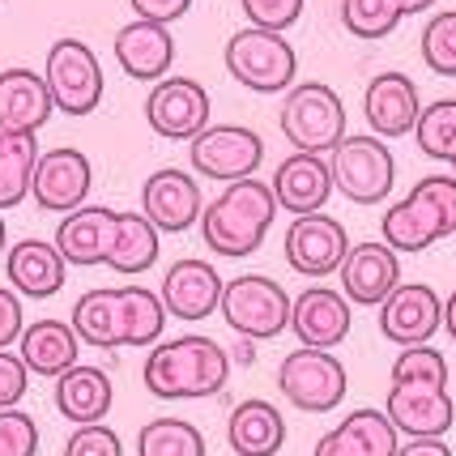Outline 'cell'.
Returning <instances> with one entry per match:
<instances>
[{"instance_id":"cell-1","label":"cell","mask_w":456,"mask_h":456,"mask_svg":"<svg viewBox=\"0 0 456 456\" xmlns=\"http://www.w3.org/2000/svg\"><path fill=\"white\" fill-rule=\"evenodd\" d=\"M73 333L81 346L119 350V346H159L167 329V307L145 286H99L73 303Z\"/></svg>"},{"instance_id":"cell-2","label":"cell","mask_w":456,"mask_h":456,"mask_svg":"<svg viewBox=\"0 0 456 456\" xmlns=\"http://www.w3.org/2000/svg\"><path fill=\"white\" fill-rule=\"evenodd\" d=\"M226 379H231V354L214 338H200V333L159 341L145 354V367H141L145 393L159 401L218 397L226 388Z\"/></svg>"},{"instance_id":"cell-3","label":"cell","mask_w":456,"mask_h":456,"mask_svg":"<svg viewBox=\"0 0 456 456\" xmlns=\"http://www.w3.org/2000/svg\"><path fill=\"white\" fill-rule=\"evenodd\" d=\"M278 218V197L265 179H239V183H226L218 197L205 205L200 214V239L214 256L226 260H243L252 256L269 226Z\"/></svg>"},{"instance_id":"cell-4","label":"cell","mask_w":456,"mask_h":456,"mask_svg":"<svg viewBox=\"0 0 456 456\" xmlns=\"http://www.w3.org/2000/svg\"><path fill=\"white\" fill-rule=\"evenodd\" d=\"M384 243L405 252H427L431 243L456 235V175H427L410 188V197L393 200L379 218Z\"/></svg>"},{"instance_id":"cell-5","label":"cell","mask_w":456,"mask_h":456,"mask_svg":"<svg viewBox=\"0 0 456 456\" xmlns=\"http://www.w3.org/2000/svg\"><path fill=\"white\" fill-rule=\"evenodd\" d=\"M281 137L295 145V154H333L346 133V102L333 86L324 81H295L281 99L278 111Z\"/></svg>"},{"instance_id":"cell-6","label":"cell","mask_w":456,"mask_h":456,"mask_svg":"<svg viewBox=\"0 0 456 456\" xmlns=\"http://www.w3.org/2000/svg\"><path fill=\"white\" fill-rule=\"evenodd\" d=\"M222 60H226V73L239 86L256 90V94H286L298 73V56H295V47H290V39L273 35V30H256V26L235 30L226 39Z\"/></svg>"},{"instance_id":"cell-7","label":"cell","mask_w":456,"mask_h":456,"mask_svg":"<svg viewBox=\"0 0 456 456\" xmlns=\"http://www.w3.org/2000/svg\"><path fill=\"white\" fill-rule=\"evenodd\" d=\"M290 303L286 286L265 273H239L222 290V320L243 341H273L290 329Z\"/></svg>"},{"instance_id":"cell-8","label":"cell","mask_w":456,"mask_h":456,"mask_svg":"<svg viewBox=\"0 0 456 456\" xmlns=\"http://www.w3.org/2000/svg\"><path fill=\"white\" fill-rule=\"evenodd\" d=\"M329 171H333V188L354 205H379L393 197V183H397V159L388 141L371 133H350L329 154Z\"/></svg>"},{"instance_id":"cell-9","label":"cell","mask_w":456,"mask_h":456,"mask_svg":"<svg viewBox=\"0 0 456 456\" xmlns=\"http://www.w3.org/2000/svg\"><path fill=\"white\" fill-rule=\"evenodd\" d=\"M350 376L333 350H307L298 346L278 362V393L303 414H329L346 401Z\"/></svg>"},{"instance_id":"cell-10","label":"cell","mask_w":456,"mask_h":456,"mask_svg":"<svg viewBox=\"0 0 456 456\" xmlns=\"http://www.w3.org/2000/svg\"><path fill=\"white\" fill-rule=\"evenodd\" d=\"M43 81L64 116H90L102 102V64L81 39H56L43 60Z\"/></svg>"},{"instance_id":"cell-11","label":"cell","mask_w":456,"mask_h":456,"mask_svg":"<svg viewBox=\"0 0 456 456\" xmlns=\"http://www.w3.org/2000/svg\"><path fill=\"white\" fill-rule=\"evenodd\" d=\"M188 162L197 175L218 183L256 179V167L265 162V141L243 124H209L200 137L188 141Z\"/></svg>"},{"instance_id":"cell-12","label":"cell","mask_w":456,"mask_h":456,"mask_svg":"<svg viewBox=\"0 0 456 456\" xmlns=\"http://www.w3.org/2000/svg\"><path fill=\"white\" fill-rule=\"evenodd\" d=\"M350 235L333 214H307V218H295L286 226V265L303 273V278H329V273H341V265L350 256Z\"/></svg>"},{"instance_id":"cell-13","label":"cell","mask_w":456,"mask_h":456,"mask_svg":"<svg viewBox=\"0 0 456 456\" xmlns=\"http://www.w3.org/2000/svg\"><path fill=\"white\" fill-rule=\"evenodd\" d=\"M145 124L167 141H192L209 128V94L197 77H162L145 94Z\"/></svg>"},{"instance_id":"cell-14","label":"cell","mask_w":456,"mask_h":456,"mask_svg":"<svg viewBox=\"0 0 456 456\" xmlns=\"http://www.w3.org/2000/svg\"><path fill=\"white\" fill-rule=\"evenodd\" d=\"M90 188H94V167L81 150L60 145V150L39 154V167H35V179H30V197H35L39 209L69 218L90 200Z\"/></svg>"},{"instance_id":"cell-15","label":"cell","mask_w":456,"mask_h":456,"mask_svg":"<svg viewBox=\"0 0 456 456\" xmlns=\"http://www.w3.org/2000/svg\"><path fill=\"white\" fill-rule=\"evenodd\" d=\"M384 414L405 439H444L456 422V405L448 397V384H414L401 379L388 388Z\"/></svg>"},{"instance_id":"cell-16","label":"cell","mask_w":456,"mask_h":456,"mask_svg":"<svg viewBox=\"0 0 456 456\" xmlns=\"http://www.w3.org/2000/svg\"><path fill=\"white\" fill-rule=\"evenodd\" d=\"M141 214L150 218V226L159 235H183L200 226L205 200H200L197 175L179 171V167H162L141 183Z\"/></svg>"},{"instance_id":"cell-17","label":"cell","mask_w":456,"mask_h":456,"mask_svg":"<svg viewBox=\"0 0 456 456\" xmlns=\"http://www.w3.org/2000/svg\"><path fill=\"white\" fill-rule=\"evenodd\" d=\"M444 329V298L427 281H401L393 295L379 303V333L410 350V346H431Z\"/></svg>"},{"instance_id":"cell-18","label":"cell","mask_w":456,"mask_h":456,"mask_svg":"<svg viewBox=\"0 0 456 456\" xmlns=\"http://www.w3.org/2000/svg\"><path fill=\"white\" fill-rule=\"evenodd\" d=\"M222 290H226V281H222V273L209 260L183 256L162 273L159 298L167 307V316L183 320V324H197V320H209L222 307Z\"/></svg>"},{"instance_id":"cell-19","label":"cell","mask_w":456,"mask_h":456,"mask_svg":"<svg viewBox=\"0 0 456 456\" xmlns=\"http://www.w3.org/2000/svg\"><path fill=\"white\" fill-rule=\"evenodd\" d=\"M418 116H422V99H418V86L405 73L388 69V73H376L362 90V119L371 128V137L393 141V137H410L418 128Z\"/></svg>"},{"instance_id":"cell-20","label":"cell","mask_w":456,"mask_h":456,"mask_svg":"<svg viewBox=\"0 0 456 456\" xmlns=\"http://www.w3.org/2000/svg\"><path fill=\"white\" fill-rule=\"evenodd\" d=\"M350 298L333 290V286H307L303 295L290 303V333L298 338V346L307 350H333L350 338Z\"/></svg>"},{"instance_id":"cell-21","label":"cell","mask_w":456,"mask_h":456,"mask_svg":"<svg viewBox=\"0 0 456 456\" xmlns=\"http://www.w3.org/2000/svg\"><path fill=\"white\" fill-rule=\"evenodd\" d=\"M401 286V256L379 239V243H354L341 265V295L350 307H379L384 298Z\"/></svg>"},{"instance_id":"cell-22","label":"cell","mask_w":456,"mask_h":456,"mask_svg":"<svg viewBox=\"0 0 456 456\" xmlns=\"http://www.w3.org/2000/svg\"><path fill=\"white\" fill-rule=\"evenodd\" d=\"M269 188H273V197H278V209L295 214V218L324 214L329 197L338 192V188H333L329 159H320V154H290V159H281Z\"/></svg>"},{"instance_id":"cell-23","label":"cell","mask_w":456,"mask_h":456,"mask_svg":"<svg viewBox=\"0 0 456 456\" xmlns=\"http://www.w3.org/2000/svg\"><path fill=\"white\" fill-rule=\"evenodd\" d=\"M4 278H9V290H18L21 298H52L64 290L69 265L56 252V243H47V239H18L4 252Z\"/></svg>"},{"instance_id":"cell-24","label":"cell","mask_w":456,"mask_h":456,"mask_svg":"<svg viewBox=\"0 0 456 456\" xmlns=\"http://www.w3.org/2000/svg\"><path fill=\"white\" fill-rule=\"evenodd\" d=\"M116 214L119 209H107V205H81L77 214L60 218L52 243L64 256V265H77V269L107 265L111 239H116Z\"/></svg>"},{"instance_id":"cell-25","label":"cell","mask_w":456,"mask_h":456,"mask_svg":"<svg viewBox=\"0 0 456 456\" xmlns=\"http://www.w3.org/2000/svg\"><path fill=\"white\" fill-rule=\"evenodd\" d=\"M397 427L384 410H354L316 439L312 456H397Z\"/></svg>"},{"instance_id":"cell-26","label":"cell","mask_w":456,"mask_h":456,"mask_svg":"<svg viewBox=\"0 0 456 456\" xmlns=\"http://www.w3.org/2000/svg\"><path fill=\"white\" fill-rule=\"evenodd\" d=\"M116 60L124 64V73L137 81H154L159 86L171 64H175V39H171V26L159 21H141L133 18L128 26L116 30Z\"/></svg>"},{"instance_id":"cell-27","label":"cell","mask_w":456,"mask_h":456,"mask_svg":"<svg viewBox=\"0 0 456 456\" xmlns=\"http://www.w3.org/2000/svg\"><path fill=\"white\" fill-rule=\"evenodd\" d=\"M77 354H81V338L73 333L69 320H35L26 324V333L18 341V358L26 362L30 376H47V379H60L64 371L77 367Z\"/></svg>"},{"instance_id":"cell-28","label":"cell","mask_w":456,"mask_h":456,"mask_svg":"<svg viewBox=\"0 0 456 456\" xmlns=\"http://www.w3.org/2000/svg\"><path fill=\"white\" fill-rule=\"evenodd\" d=\"M52 111H56V102H52L43 73H35V69H4L0 73V128L39 133L52 119Z\"/></svg>"},{"instance_id":"cell-29","label":"cell","mask_w":456,"mask_h":456,"mask_svg":"<svg viewBox=\"0 0 456 456\" xmlns=\"http://www.w3.org/2000/svg\"><path fill=\"white\" fill-rule=\"evenodd\" d=\"M226 444L235 456H278L286 444V418L265 397L239 401L226 418Z\"/></svg>"},{"instance_id":"cell-30","label":"cell","mask_w":456,"mask_h":456,"mask_svg":"<svg viewBox=\"0 0 456 456\" xmlns=\"http://www.w3.org/2000/svg\"><path fill=\"white\" fill-rule=\"evenodd\" d=\"M111 401H116V388H111V376L102 367L77 362L73 371H64L56 379V410L73 427H99L102 418L111 414Z\"/></svg>"},{"instance_id":"cell-31","label":"cell","mask_w":456,"mask_h":456,"mask_svg":"<svg viewBox=\"0 0 456 456\" xmlns=\"http://www.w3.org/2000/svg\"><path fill=\"white\" fill-rule=\"evenodd\" d=\"M162 235L150 226L141 209H119L116 214V239L107 252V269H116L119 278H141L145 269L159 265Z\"/></svg>"},{"instance_id":"cell-32","label":"cell","mask_w":456,"mask_h":456,"mask_svg":"<svg viewBox=\"0 0 456 456\" xmlns=\"http://www.w3.org/2000/svg\"><path fill=\"white\" fill-rule=\"evenodd\" d=\"M35 167H39V133L0 128V214L18 209L30 197Z\"/></svg>"},{"instance_id":"cell-33","label":"cell","mask_w":456,"mask_h":456,"mask_svg":"<svg viewBox=\"0 0 456 456\" xmlns=\"http://www.w3.org/2000/svg\"><path fill=\"white\" fill-rule=\"evenodd\" d=\"M137 456H209L205 436L188 418H150L137 431Z\"/></svg>"},{"instance_id":"cell-34","label":"cell","mask_w":456,"mask_h":456,"mask_svg":"<svg viewBox=\"0 0 456 456\" xmlns=\"http://www.w3.org/2000/svg\"><path fill=\"white\" fill-rule=\"evenodd\" d=\"M418 150L436 162H452L456 154V99H436L422 107L414 128Z\"/></svg>"},{"instance_id":"cell-35","label":"cell","mask_w":456,"mask_h":456,"mask_svg":"<svg viewBox=\"0 0 456 456\" xmlns=\"http://www.w3.org/2000/svg\"><path fill=\"white\" fill-rule=\"evenodd\" d=\"M405 18L401 0H341V26L354 39H384Z\"/></svg>"},{"instance_id":"cell-36","label":"cell","mask_w":456,"mask_h":456,"mask_svg":"<svg viewBox=\"0 0 456 456\" xmlns=\"http://www.w3.org/2000/svg\"><path fill=\"white\" fill-rule=\"evenodd\" d=\"M422 60L439 77H456V9H444L422 26Z\"/></svg>"},{"instance_id":"cell-37","label":"cell","mask_w":456,"mask_h":456,"mask_svg":"<svg viewBox=\"0 0 456 456\" xmlns=\"http://www.w3.org/2000/svg\"><path fill=\"white\" fill-rule=\"evenodd\" d=\"M414 379V384H448V358L436 346H410L393 362V384Z\"/></svg>"},{"instance_id":"cell-38","label":"cell","mask_w":456,"mask_h":456,"mask_svg":"<svg viewBox=\"0 0 456 456\" xmlns=\"http://www.w3.org/2000/svg\"><path fill=\"white\" fill-rule=\"evenodd\" d=\"M239 9H243V18L248 26H256V30H290L298 18H303V0H239Z\"/></svg>"},{"instance_id":"cell-39","label":"cell","mask_w":456,"mask_h":456,"mask_svg":"<svg viewBox=\"0 0 456 456\" xmlns=\"http://www.w3.org/2000/svg\"><path fill=\"white\" fill-rule=\"evenodd\" d=\"M39 452V427L21 410L0 414V456H35Z\"/></svg>"},{"instance_id":"cell-40","label":"cell","mask_w":456,"mask_h":456,"mask_svg":"<svg viewBox=\"0 0 456 456\" xmlns=\"http://www.w3.org/2000/svg\"><path fill=\"white\" fill-rule=\"evenodd\" d=\"M64 456H124V444H119V436L107 422H99V427H77V431L69 436V444H64Z\"/></svg>"},{"instance_id":"cell-41","label":"cell","mask_w":456,"mask_h":456,"mask_svg":"<svg viewBox=\"0 0 456 456\" xmlns=\"http://www.w3.org/2000/svg\"><path fill=\"white\" fill-rule=\"evenodd\" d=\"M26 384H30V371L13 350H0V414L4 410H18V401L26 397Z\"/></svg>"},{"instance_id":"cell-42","label":"cell","mask_w":456,"mask_h":456,"mask_svg":"<svg viewBox=\"0 0 456 456\" xmlns=\"http://www.w3.org/2000/svg\"><path fill=\"white\" fill-rule=\"evenodd\" d=\"M21 333H26V316H21V295L0 286V350L18 346Z\"/></svg>"},{"instance_id":"cell-43","label":"cell","mask_w":456,"mask_h":456,"mask_svg":"<svg viewBox=\"0 0 456 456\" xmlns=\"http://www.w3.org/2000/svg\"><path fill=\"white\" fill-rule=\"evenodd\" d=\"M128 4L141 21H159V26H171L192 9V0H128Z\"/></svg>"},{"instance_id":"cell-44","label":"cell","mask_w":456,"mask_h":456,"mask_svg":"<svg viewBox=\"0 0 456 456\" xmlns=\"http://www.w3.org/2000/svg\"><path fill=\"white\" fill-rule=\"evenodd\" d=\"M397 456H452V448L444 439H405Z\"/></svg>"},{"instance_id":"cell-45","label":"cell","mask_w":456,"mask_h":456,"mask_svg":"<svg viewBox=\"0 0 456 456\" xmlns=\"http://www.w3.org/2000/svg\"><path fill=\"white\" fill-rule=\"evenodd\" d=\"M444 333L456 341V290L444 298Z\"/></svg>"},{"instance_id":"cell-46","label":"cell","mask_w":456,"mask_h":456,"mask_svg":"<svg viewBox=\"0 0 456 456\" xmlns=\"http://www.w3.org/2000/svg\"><path fill=\"white\" fill-rule=\"evenodd\" d=\"M431 4H436V0H401V9H405V18H410V13H427Z\"/></svg>"},{"instance_id":"cell-47","label":"cell","mask_w":456,"mask_h":456,"mask_svg":"<svg viewBox=\"0 0 456 456\" xmlns=\"http://www.w3.org/2000/svg\"><path fill=\"white\" fill-rule=\"evenodd\" d=\"M9 252V226H4V218H0V256Z\"/></svg>"},{"instance_id":"cell-48","label":"cell","mask_w":456,"mask_h":456,"mask_svg":"<svg viewBox=\"0 0 456 456\" xmlns=\"http://www.w3.org/2000/svg\"><path fill=\"white\" fill-rule=\"evenodd\" d=\"M448 167H452V175H456V154H452V162H448Z\"/></svg>"}]
</instances>
